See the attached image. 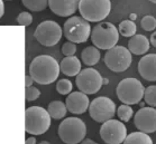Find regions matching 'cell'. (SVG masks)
<instances>
[{
  "label": "cell",
  "mask_w": 156,
  "mask_h": 144,
  "mask_svg": "<svg viewBox=\"0 0 156 144\" xmlns=\"http://www.w3.org/2000/svg\"><path fill=\"white\" fill-rule=\"evenodd\" d=\"M75 52H76V46H75L74 42H64L63 46H62V53L65 56H74Z\"/></svg>",
  "instance_id": "cell-30"
},
{
  "label": "cell",
  "mask_w": 156,
  "mask_h": 144,
  "mask_svg": "<svg viewBox=\"0 0 156 144\" xmlns=\"http://www.w3.org/2000/svg\"><path fill=\"white\" fill-rule=\"evenodd\" d=\"M81 58L87 66H94L100 60V52L96 46H89L82 50Z\"/></svg>",
  "instance_id": "cell-19"
},
{
  "label": "cell",
  "mask_w": 156,
  "mask_h": 144,
  "mask_svg": "<svg viewBox=\"0 0 156 144\" xmlns=\"http://www.w3.org/2000/svg\"><path fill=\"white\" fill-rule=\"evenodd\" d=\"M94 144H98V143H97V142H94Z\"/></svg>",
  "instance_id": "cell-40"
},
{
  "label": "cell",
  "mask_w": 156,
  "mask_h": 144,
  "mask_svg": "<svg viewBox=\"0 0 156 144\" xmlns=\"http://www.w3.org/2000/svg\"><path fill=\"white\" fill-rule=\"evenodd\" d=\"M41 96V92H39L38 88L34 87V86H29V87H26L25 91V99L27 102H32V101H35Z\"/></svg>",
  "instance_id": "cell-28"
},
{
  "label": "cell",
  "mask_w": 156,
  "mask_h": 144,
  "mask_svg": "<svg viewBox=\"0 0 156 144\" xmlns=\"http://www.w3.org/2000/svg\"><path fill=\"white\" fill-rule=\"evenodd\" d=\"M145 87L143 84L134 77L124 78L119 82L116 88V94L118 99L127 105H135L144 99Z\"/></svg>",
  "instance_id": "cell-5"
},
{
  "label": "cell",
  "mask_w": 156,
  "mask_h": 144,
  "mask_svg": "<svg viewBox=\"0 0 156 144\" xmlns=\"http://www.w3.org/2000/svg\"><path fill=\"white\" fill-rule=\"evenodd\" d=\"M38 144H51L48 141H42V142H39Z\"/></svg>",
  "instance_id": "cell-38"
},
{
  "label": "cell",
  "mask_w": 156,
  "mask_h": 144,
  "mask_svg": "<svg viewBox=\"0 0 156 144\" xmlns=\"http://www.w3.org/2000/svg\"><path fill=\"white\" fill-rule=\"evenodd\" d=\"M130 19H131L133 21L135 20V19H136V15H135V14H131V15H130Z\"/></svg>",
  "instance_id": "cell-37"
},
{
  "label": "cell",
  "mask_w": 156,
  "mask_h": 144,
  "mask_svg": "<svg viewBox=\"0 0 156 144\" xmlns=\"http://www.w3.org/2000/svg\"><path fill=\"white\" fill-rule=\"evenodd\" d=\"M17 22L20 26H29L33 22V16L27 11H23L18 15Z\"/></svg>",
  "instance_id": "cell-29"
},
{
  "label": "cell",
  "mask_w": 156,
  "mask_h": 144,
  "mask_svg": "<svg viewBox=\"0 0 156 144\" xmlns=\"http://www.w3.org/2000/svg\"><path fill=\"white\" fill-rule=\"evenodd\" d=\"M47 112L50 113L52 119H63V117H65L66 112H68V109H66V105L63 102H61V101H53V102H51L48 104Z\"/></svg>",
  "instance_id": "cell-20"
},
{
  "label": "cell",
  "mask_w": 156,
  "mask_h": 144,
  "mask_svg": "<svg viewBox=\"0 0 156 144\" xmlns=\"http://www.w3.org/2000/svg\"><path fill=\"white\" fill-rule=\"evenodd\" d=\"M149 42H151V44L156 48V32H153V35L151 36V40H149Z\"/></svg>",
  "instance_id": "cell-32"
},
{
  "label": "cell",
  "mask_w": 156,
  "mask_h": 144,
  "mask_svg": "<svg viewBox=\"0 0 156 144\" xmlns=\"http://www.w3.org/2000/svg\"><path fill=\"white\" fill-rule=\"evenodd\" d=\"M134 124L138 131L144 133L156 132V109L148 106L138 109L134 116Z\"/></svg>",
  "instance_id": "cell-13"
},
{
  "label": "cell",
  "mask_w": 156,
  "mask_h": 144,
  "mask_svg": "<svg viewBox=\"0 0 156 144\" xmlns=\"http://www.w3.org/2000/svg\"><path fill=\"white\" fill-rule=\"evenodd\" d=\"M122 144H153V141L147 133L137 131L127 135Z\"/></svg>",
  "instance_id": "cell-21"
},
{
  "label": "cell",
  "mask_w": 156,
  "mask_h": 144,
  "mask_svg": "<svg viewBox=\"0 0 156 144\" xmlns=\"http://www.w3.org/2000/svg\"><path fill=\"white\" fill-rule=\"evenodd\" d=\"M117 115L118 117L120 119V121L122 122H129L130 119L134 115V111L130 107V105H127V104H122L117 109Z\"/></svg>",
  "instance_id": "cell-24"
},
{
  "label": "cell",
  "mask_w": 156,
  "mask_h": 144,
  "mask_svg": "<svg viewBox=\"0 0 156 144\" xmlns=\"http://www.w3.org/2000/svg\"><path fill=\"white\" fill-rule=\"evenodd\" d=\"M90 117L98 123H105L111 119L117 112L116 104L112 99L107 96H99L90 103L89 105Z\"/></svg>",
  "instance_id": "cell-9"
},
{
  "label": "cell",
  "mask_w": 156,
  "mask_h": 144,
  "mask_svg": "<svg viewBox=\"0 0 156 144\" xmlns=\"http://www.w3.org/2000/svg\"><path fill=\"white\" fill-rule=\"evenodd\" d=\"M4 14H5V5H4V1L0 0V18L4 16Z\"/></svg>",
  "instance_id": "cell-34"
},
{
  "label": "cell",
  "mask_w": 156,
  "mask_h": 144,
  "mask_svg": "<svg viewBox=\"0 0 156 144\" xmlns=\"http://www.w3.org/2000/svg\"><path fill=\"white\" fill-rule=\"evenodd\" d=\"M51 115L42 106H30L25 112V131L30 135H42L51 126Z\"/></svg>",
  "instance_id": "cell-2"
},
{
  "label": "cell",
  "mask_w": 156,
  "mask_h": 144,
  "mask_svg": "<svg viewBox=\"0 0 156 144\" xmlns=\"http://www.w3.org/2000/svg\"><path fill=\"white\" fill-rule=\"evenodd\" d=\"M80 0H48V7L60 17H69L79 9Z\"/></svg>",
  "instance_id": "cell-15"
},
{
  "label": "cell",
  "mask_w": 156,
  "mask_h": 144,
  "mask_svg": "<svg viewBox=\"0 0 156 144\" xmlns=\"http://www.w3.org/2000/svg\"><path fill=\"white\" fill-rule=\"evenodd\" d=\"M138 73L144 79L156 82V54L144 55L138 62Z\"/></svg>",
  "instance_id": "cell-16"
},
{
  "label": "cell",
  "mask_w": 156,
  "mask_h": 144,
  "mask_svg": "<svg viewBox=\"0 0 156 144\" xmlns=\"http://www.w3.org/2000/svg\"><path fill=\"white\" fill-rule=\"evenodd\" d=\"M62 28L53 20H46L41 22L35 29L34 37L41 45L45 47H53L62 38Z\"/></svg>",
  "instance_id": "cell-10"
},
{
  "label": "cell",
  "mask_w": 156,
  "mask_h": 144,
  "mask_svg": "<svg viewBox=\"0 0 156 144\" xmlns=\"http://www.w3.org/2000/svg\"><path fill=\"white\" fill-rule=\"evenodd\" d=\"M65 105L69 112L72 114H83L89 109L90 101L88 95L82 92H73L70 93L66 97Z\"/></svg>",
  "instance_id": "cell-14"
},
{
  "label": "cell",
  "mask_w": 156,
  "mask_h": 144,
  "mask_svg": "<svg viewBox=\"0 0 156 144\" xmlns=\"http://www.w3.org/2000/svg\"><path fill=\"white\" fill-rule=\"evenodd\" d=\"M60 65L57 60L48 55H39L29 65V75L34 82L41 85H48L56 81L60 75Z\"/></svg>",
  "instance_id": "cell-1"
},
{
  "label": "cell",
  "mask_w": 156,
  "mask_h": 144,
  "mask_svg": "<svg viewBox=\"0 0 156 144\" xmlns=\"http://www.w3.org/2000/svg\"><path fill=\"white\" fill-rule=\"evenodd\" d=\"M25 144H36V139L34 136L28 137V139H26Z\"/></svg>",
  "instance_id": "cell-33"
},
{
  "label": "cell",
  "mask_w": 156,
  "mask_h": 144,
  "mask_svg": "<svg viewBox=\"0 0 156 144\" xmlns=\"http://www.w3.org/2000/svg\"><path fill=\"white\" fill-rule=\"evenodd\" d=\"M72 88H73V85H72V82L69 81V79H60L56 84V91L60 93L61 95H68L71 93Z\"/></svg>",
  "instance_id": "cell-26"
},
{
  "label": "cell",
  "mask_w": 156,
  "mask_h": 144,
  "mask_svg": "<svg viewBox=\"0 0 156 144\" xmlns=\"http://www.w3.org/2000/svg\"><path fill=\"white\" fill-rule=\"evenodd\" d=\"M81 144H94V141H92L91 139H84L81 142Z\"/></svg>",
  "instance_id": "cell-35"
},
{
  "label": "cell",
  "mask_w": 156,
  "mask_h": 144,
  "mask_svg": "<svg viewBox=\"0 0 156 144\" xmlns=\"http://www.w3.org/2000/svg\"><path fill=\"white\" fill-rule=\"evenodd\" d=\"M63 30L66 39L74 44L85 42L91 35V27H90L89 21L79 16H73L69 18L64 22Z\"/></svg>",
  "instance_id": "cell-7"
},
{
  "label": "cell",
  "mask_w": 156,
  "mask_h": 144,
  "mask_svg": "<svg viewBox=\"0 0 156 144\" xmlns=\"http://www.w3.org/2000/svg\"><path fill=\"white\" fill-rule=\"evenodd\" d=\"M102 79V76L97 69L85 68L76 75L75 83L79 91L87 95H91L96 94L100 91L101 86L103 85Z\"/></svg>",
  "instance_id": "cell-11"
},
{
  "label": "cell",
  "mask_w": 156,
  "mask_h": 144,
  "mask_svg": "<svg viewBox=\"0 0 156 144\" xmlns=\"http://www.w3.org/2000/svg\"><path fill=\"white\" fill-rule=\"evenodd\" d=\"M21 1L28 10L32 11H43L48 6V0H21Z\"/></svg>",
  "instance_id": "cell-23"
},
{
  "label": "cell",
  "mask_w": 156,
  "mask_h": 144,
  "mask_svg": "<svg viewBox=\"0 0 156 144\" xmlns=\"http://www.w3.org/2000/svg\"><path fill=\"white\" fill-rule=\"evenodd\" d=\"M99 133L106 144H121L127 136V129L122 122L111 119L102 123Z\"/></svg>",
  "instance_id": "cell-12"
},
{
  "label": "cell",
  "mask_w": 156,
  "mask_h": 144,
  "mask_svg": "<svg viewBox=\"0 0 156 144\" xmlns=\"http://www.w3.org/2000/svg\"><path fill=\"white\" fill-rule=\"evenodd\" d=\"M148 1H151L152 4H156V0H148Z\"/></svg>",
  "instance_id": "cell-39"
},
{
  "label": "cell",
  "mask_w": 156,
  "mask_h": 144,
  "mask_svg": "<svg viewBox=\"0 0 156 144\" xmlns=\"http://www.w3.org/2000/svg\"><path fill=\"white\" fill-rule=\"evenodd\" d=\"M102 83H103V85H108V84H109V81H108V78H103Z\"/></svg>",
  "instance_id": "cell-36"
},
{
  "label": "cell",
  "mask_w": 156,
  "mask_h": 144,
  "mask_svg": "<svg viewBox=\"0 0 156 144\" xmlns=\"http://www.w3.org/2000/svg\"><path fill=\"white\" fill-rule=\"evenodd\" d=\"M60 69L64 75L73 77L81 72V62L78 57L68 56L63 58L60 64Z\"/></svg>",
  "instance_id": "cell-18"
},
{
  "label": "cell",
  "mask_w": 156,
  "mask_h": 144,
  "mask_svg": "<svg viewBox=\"0 0 156 144\" xmlns=\"http://www.w3.org/2000/svg\"><path fill=\"white\" fill-rule=\"evenodd\" d=\"M149 42L147 37L142 34H136L128 40V49L134 55H144L149 50Z\"/></svg>",
  "instance_id": "cell-17"
},
{
  "label": "cell",
  "mask_w": 156,
  "mask_h": 144,
  "mask_svg": "<svg viewBox=\"0 0 156 144\" xmlns=\"http://www.w3.org/2000/svg\"><path fill=\"white\" fill-rule=\"evenodd\" d=\"M119 34L124 37H133L134 35H136V24L133 20H124L119 24L118 27Z\"/></svg>",
  "instance_id": "cell-22"
},
{
  "label": "cell",
  "mask_w": 156,
  "mask_h": 144,
  "mask_svg": "<svg viewBox=\"0 0 156 144\" xmlns=\"http://www.w3.org/2000/svg\"><path fill=\"white\" fill-rule=\"evenodd\" d=\"M34 83V79L30 75H26L25 76V86L26 87H29V86H32V84Z\"/></svg>",
  "instance_id": "cell-31"
},
{
  "label": "cell",
  "mask_w": 156,
  "mask_h": 144,
  "mask_svg": "<svg viewBox=\"0 0 156 144\" xmlns=\"http://www.w3.org/2000/svg\"><path fill=\"white\" fill-rule=\"evenodd\" d=\"M133 57L128 48L124 46H115L107 50L105 55V64L111 72L122 73L131 65Z\"/></svg>",
  "instance_id": "cell-8"
},
{
  "label": "cell",
  "mask_w": 156,
  "mask_h": 144,
  "mask_svg": "<svg viewBox=\"0 0 156 144\" xmlns=\"http://www.w3.org/2000/svg\"><path fill=\"white\" fill-rule=\"evenodd\" d=\"M144 101L147 105L156 107V85H151L145 88Z\"/></svg>",
  "instance_id": "cell-25"
},
{
  "label": "cell",
  "mask_w": 156,
  "mask_h": 144,
  "mask_svg": "<svg viewBox=\"0 0 156 144\" xmlns=\"http://www.w3.org/2000/svg\"><path fill=\"white\" fill-rule=\"evenodd\" d=\"M111 10L110 0H80L79 11L87 21L99 22L108 17Z\"/></svg>",
  "instance_id": "cell-6"
},
{
  "label": "cell",
  "mask_w": 156,
  "mask_h": 144,
  "mask_svg": "<svg viewBox=\"0 0 156 144\" xmlns=\"http://www.w3.org/2000/svg\"><path fill=\"white\" fill-rule=\"evenodd\" d=\"M119 30L111 22H100L91 32V42L98 49L109 50L117 45Z\"/></svg>",
  "instance_id": "cell-4"
},
{
  "label": "cell",
  "mask_w": 156,
  "mask_h": 144,
  "mask_svg": "<svg viewBox=\"0 0 156 144\" xmlns=\"http://www.w3.org/2000/svg\"><path fill=\"white\" fill-rule=\"evenodd\" d=\"M57 133L65 144H79L87 135V126L79 117H66L58 125Z\"/></svg>",
  "instance_id": "cell-3"
},
{
  "label": "cell",
  "mask_w": 156,
  "mask_h": 144,
  "mask_svg": "<svg viewBox=\"0 0 156 144\" xmlns=\"http://www.w3.org/2000/svg\"><path fill=\"white\" fill-rule=\"evenodd\" d=\"M142 28L146 32H153L156 28V19L151 15H147L140 21Z\"/></svg>",
  "instance_id": "cell-27"
}]
</instances>
